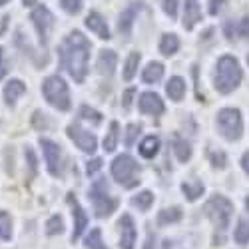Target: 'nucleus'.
I'll return each instance as SVG.
<instances>
[{"instance_id": "4be33fe9", "label": "nucleus", "mask_w": 249, "mask_h": 249, "mask_svg": "<svg viewBox=\"0 0 249 249\" xmlns=\"http://www.w3.org/2000/svg\"><path fill=\"white\" fill-rule=\"evenodd\" d=\"M179 50V38L176 34H163L160 40V52L163 56H174Z\"/></svg>"}, {"instance_id": "a211bd4d", "label": "nucleus", "mask_w": 249, "mask_h": 249, "mask_svg": "<svg viewBox=\"0 0 249 249\" xmlns=\"http://www.w3.org/2000/svg\"><path fill=\"white\" fill-rule=\"evenodd\" d=\"M24 92H26V84L22 80H10L8 84L4 86V102L8 104V106H14L16 100Z\"/></svg>"}, {"instance_id": "7c9ffc66", "label": "nucleus", "mask_w": 249, "mask_h": 249, "mask_svg": "<svg viewBox=\"0 0 249 249\" xmlns=\"http://www.w3.org/2000/svg\"><path fill=\"white\" fill-rule=\"evenodd\" d=\"M84 245H86V249H108L106 243L102 241V231L98 230V227H96V230H92V231L86 235Z\"/></svg>"}, {"instance_id": "c03bdc74", "label": "nucleus", "mask_w": 249, "mask_h": 249, "mask_svg": "<svg viewBox=\"0 0 249 249\" xmlns=\"http://www.w3.org/2000/svg\"><path fill=\"white\" fill-rule=\"evenodd\" d=\"M241 168L245 170V174H249V152H245L241 158Z\"/></svg>"}, {"instance_id": "423d86ee", "label": "nucleus", "mask_w": 249, "mask_h": 249, "mask_svg": "<svg viewBox=\"0 0 249 249\" xmlns=\"http://www.w3.org/2000/svg\"><path fill=\"white\" fill-rule=\"evenodd\" d=\"M205 213L210 215V219L219 231H225L230 227V221L233 215V203L223 196H213L205 205Z\"/></svg>"}, {"instance_id": "2eb2a0df", "label": "nucleus", "mask_w": 249, "mask_h": 249, "mask_svg": "<svg viewBox=\"0 0 249 249\" xmlns=\"http://www.w3.org/2000/svg\"><path fill=\"white\" fill-rule=\"evenodd\" d=\"M201 20V8L197 0H185L183 4V28L185 30H192L197 22Z\"/></svg>"}, {"instance_id": "cd10ccee", "label": "nucleus", "mask_w": 249, "mask_h": 249, "mask_svg": "<svg viewBox=\"0 0 249 249\" xmlns=\"http://www.w3.org/2000/svg\"><path fill=\"white\" fill-rule=\"evenodd\" d=\"M140 60H142V56H140L138 52H132V54L128 56L126 66H124V80H132V78L136 76L138 66H140Z\"/></svg>"}, {"instance_id": "49530a36", "label": "nucleus", "mask_w": 249, "mask_h": 249, "mask_svg": "<svg viewBox=\"0 0 249 249\" xmlns=\"http://www.w3.org/2000/svg\"><path fill=\"white\" fill-rule=\"evenodd\" d=\"M22 2H24V6H34L36 0H22Z\"/></svg>"}, {"instance_id": "09e8293b", "label": "nucleus", "mask_w": 249, "mask_h": 249, "mask_svg": "<svg viewBox=\"0 0 249 249\" xmlns=\"http://www.w3.org/2000/svg\"><path fill=\"white\" fill-rule=\"evenodd\" d=\"M247 64H249V56H247Z\"/></svg>"}, {"instance_id": "6ab92c4d", "label": "nucleus", "mask_w": 249, "mask_h": 249, "mask_svg": "<svg viewBox=\"0 0 249 249\" xmlns=\"http://www.w3.org/2000/svg\"><path fill=\"white\" fill-rule=\"evenodd\" d=\"M165 92H168L170 100L174 102H181V98L185 96V80L179 78V76H174L168 80V84H165Z\"/></svg>"}, {"instance_id": "1a4fd4ad", "label": "nucleus", "mask_w": 249, "mask_h": 249, "mask_svg": "<svg viewBox=\"0 0 249 249\" xmlns=\"http://www.w3.org/2000/svg\"><path fill=\"white\" fill-rule=\"evenodd\" d=\"M68 138L76 143L82 152H86V154H94L96 148H98L96 136L92 132L84 130L82 126H78V124H70V126H68Z\"/></svg>"}, {"instance_id": "f8f14e48", "label": "nucleus", "mask_w": 249, "mask_h": 249, "mask_svg": "<svg viewBox=\"0 0 249 249\" xmlns=\"http://www.w3.org/2000/svg\"><path fill=\"white\" fill-rule=\"evenodd\" d=\"M40 146H42V152H44L48 172L52 176H58L60 174V146L48 138H40Z\"/></svg>"}, {"instance_id": "393cba45", "label": "nucleus", "mask_w": 249, "mask_h": 249, "mask_svg": "<svg viewBox=\"0 0 249 249\" xmlns=\"http://www.w3.org/2000/svg\"><path fill=\"white\" fill-rule=\"evenodd\" d=\"M183 217V212L179 207H170V210H161L158 215V223L160 225H168V223H176Z\"/></svg>"}, {"instance_id": "20e7f679", "label": "nucleus", "mask_w": 249, "mask_h": 249, "mask_svg": "<svg viewBox=\"0 0 249 249\" xmlns=\"http://www.w3.org/2000/svg\"><path fill=\"white\" fill-rule=\"evenodd\" d=\"M217 130L219 134L230 140L237 142L243 136V118L237 108H223L217 112Z\"/></svg>"}, {"instance_id": "f3484780", "label": "nucleus", "mask_w": 249, "mask_h": 249, "mask_svg": "<svg viewBox=\"0 0 249 249\" xmlns=\"http://www.w3.org/2000/svg\"><path fill=\"white\" fill-rule=\"evenodd\" d=\"M116 66H118V56L114 50H102L100 56H98V72L102 76H112L116 72Z\"/></svg>"}, {"instance_id": "412c9836", "label": "nucleus", "mask_w": 249, "mask_h": 249, "mask_svg": "<svg viewBox=\"0 0 249 249\" xmlns=\"http://www.w3.org/2000/svg\"><path fill=\"white\" fill-rule=\"evenodd\" d=\"M161 78H163V66L160 62H150L142 72V80L146 82V84H156V82H160Z\"/></svg>"}, {"instance_id": "9d476101", "label": "nucleus", "mask_w": 249, "mask_h": 249, "mask_svg": "<svg viewBox=\"0 0 249 249\" xmlns=\"http://www.w3.org/2000/svg\"><path fill=\"white\" fill-rule=\"evenodd\" d=\"M118 225H120V247L122 249H134L136 239H138V230H136V223H134L132 215L124 213L120 217Z\"/></svg>"}, {"instance_id": "2f4dec72", "label": "nucleus", "mask_w": 249, "mask_h": 249, "mask_svg": "<svg viewBox=\"0 0 249 249\" xmlns=\"http://www.w3.org/2000/svg\"><path fill=\"white\" fill-rule=\"evenodd\" d=\"M64 231V219L60 215H52L48 221H46V233L48 235H58Z\"/></svg>"}, {"instance_id": "4c0bfd02", "label": "nucleus", "mask_w": 249, "mask_h": 249, "mask_svg": "<svg viewBox=\"0 0 249 249\" xmlns=\"http://www.w3.org/2000/svg\"><path fill=\"white\" fill-rule=\"evenodd\" d=\"M134 96H136V88H128L126 92H124V96H122V106L124 108H130L132 106V102H134Z\"/></svg>"}, {"instance_id": "37998d69", "label": "nucleus", "mask_w": 249, "mask_h": 249, "mask_svg": "<svg viewBox=\"0 0 249 249\" xmlns=\"http://www.w3.org/2000/svg\"><path fill=\"white\" fill-rule=\"evenodd\" d=\"M24 154H26V158H28V165H30V170H32V174H34V172H36V158H34V152L28 148Z\"/></svg>"}, {"instance_id": "dca6fc26", "label": "nucleus", "mask_w": 249, "mask_h": 249, "mask_svg": "<svg viewBox=\"0 0 249 249\" xmlns=\"http://www.w3.org/2000/svg\"><path fill=\"white\" fill-rule=\"evenodd\" d=\"M140 8H142V6H140L138 2H134V4H130L126 10H122L120 22H118V30H120L124 36H130V34H132V26H134V20H136Z\"/></svg>"}, {"instance_id": "c9c22d12", "label": "nucleus", "mask_w": 249, "mask_h": 249, "mask_svg": "<svg viewBox=\"0 0 249 249\" xmlns=\"http://www.w3.org/2000/svg\"><path fill=\"white\" fill-rule=\"evenodd\" d=\"M178 4H179V0H163V12L170 18H176L178 16Z\"/></svg>"}, {"instance_id": "6e6552de", "label": "nucleus", "mask_w": 249, "mask_h": 249, "mask_svg": "<svg viewBox=\"0 0 249 249\" xmlns=\"http://www.w3.org/2000/svg\"><path fill=\"white\" fill-rule=\"evenodd\" d=\"M30 20H32V24H34V28H36V32H38L40 42L46 46V44H48L50 30H52V26H54V16H52V12H50L46 6L40 4V6H36V8L32 10Z\"/></svg>"}, {"instance_id": "a878e982", "label": "nucleus", "mask_w": 249, "mask_h": 249, "mask_svg": "<svg viewBox=\"0 0 249 249\" xmlns=\"http://www.w3.org/2000/svg\"><path fill=\"white\" fill-rule=\"evenodd\" d=\"M118 136H120V124L118 122H112L108 136L104 138V150H106V152H114L116 146H118Z\"/></svg>"}, {"instance_id": "a19ab883", "label": "nucleus", "mask_w": 249, "mask_h": 249, "mask_svg": "<svg viewBox=\"0 0 249 249\" xmlns=\"http://www.w3.org/2000/svg\"><path fill=\"white\" fill-rule=\"evenodd\" d=\"M223 4H225V0H210V14L212 16L219 14L221 8H223Z\"/></svg>"}, {"instance_id": "b1692460", "label": "nucleus", "mask_w": 249, "mask_h": 249, "mask_svg": "<svg viewBox=\"0 0 249 249\" xmlns=\"http://www.w3.org/2000/svg\"><path fill=\"white\" fill-rule=\"evenodd\" d=\"M174 152H176V158L179 161H188L192 158V146H190V142H185L183 138L176 136L174 138Z\"/></svg>"}, {"instance_id": "e433bc0d", "label": "nucleus", "mask_w": 249, "mask_h": 249, "mask_svg": "<svg viewBox=\"0 0 249 249\" xmlns=\"http://www.w3.org/2000/svg\"><path fill=\"white\" fill-rule=\"evenodd\" d=\"M235 30H237V36L239 38H249V16H245V18L239 20Z\"/></svg>"}, {"instance_id": "f03ea898", "label": "nucleus", "mask_w": 249, "mask_h": 249, "mask_svg": "<svg viewBox=\"0 0 249 249\" xmlns=\"http://www.w3.org/2000/svg\"><path fill=\"white\" fill-rule=\"evenodd\" d=\"M241 78H243V72H241V66L237 58L225 54L217 60L215 64V78H213V86L219 94H231L239 84H241Z\"/></svg>"}, {"instance_id": "ea45409f", "label": "nucleus", "mask_w": 249, "mask_h": 249, "mask_svg": "<svg viewBox=\"0 0 249 249\" xmlns=\"http://www.w3.org/2000/svg\"><path fill=\"white\" fill-rule=\"evenodd\" d=\"M98 170H102V160H100V158H94L92 161L86 163V174H88V176H94Z\"/></svg>"}, {"instance_id": "aec40b11", "label": "nucleus", "mask_w": 249, "mask_h": 249, "mask_svg": "<svg viewBox=\"0 0 249 249\" xmlns=\"http://www.w3.org/2000/svg\"><path fill=\"white\" fill-rule=\"evenodd\" d=\"M138 150H140V156H142V158H146V160L156 158L158 152H160V138H158V136H148V138H143Z\"/></svg>"}, {"instance_id": "c756f323", "label": "nucleus", "mask_w": 249, "mask_h": 249, "mask_svg": "<svg viewBox=\"0 0 249 249\" xmlns=\"http://www.w3.org/2000/svg\"><path fill=\"white\" fill-rule=\"evenodd\" d=\"M12 237V217L6 212H0V241H10Z\"/></svg>"}, {"instance_id": "de8ad7c7", "label": "nucleus", "mask_w": 249, "mask_h": 249, "mask_svg": "<svg viewBox=\"0 0 249 249\" xmlns=\"http://www.w3.org/2000/svg\"><path fill=\"white\" fill-rule=\"evenodd\" d=\"M10 0H0V6H4V4H8Z\"/></svg>"}, {"instance_id": "4468645a", "label": "nucleus", "mask_w": 249, "mask_h": 249, "mask_svg": "<svg viewBox=\"0 0 249 249\" xmlns=\"http://www.w3.org/2000/svg\"><path fill=\"white\" fill-rule=\"evenodd\" d=\"M86 28L90 32H94L98 38L102 40H110V28H108V22H106V18H104L100 12H90L86 16Z\"/></svg>"}, {"instance_id": "473e14b6", "label": "nucleus", "mask_w": 249, "mask_h": 249, "mask_svg": "<svg viewBox=\"0 0 249 249\" xmlns=\"http://www.w3.org/2000/svg\"><path fill=\"white\" fill-rule=\"evenodd\" d=\"M80 118L82 120H88V122H92V124H102V114L100 112H96L94 108H90V106H82L80 108Z\"/></svg>"}, {"instance_id": "0eeeda50", "label": "nucleus", "mask_w": 249, "mask_h": 249, "mask_svg": "<svg viewBox=\"0 0 249 249\" xmlns=\"http://www.w3.org/2000/svg\"><path fill=\"white\" fill-rule=\"evenodd\" d=\"M90 199L94 203V212L98 217H108L116 207H118V199H114L110 196V190H108V183L104 179H98L92 183L90 188Z\"/></svg>"}, {"instance_id": "ddd939ff", "label": "nucleus", "mask_w": 249, "mask_h": 249, "mask_svg": "<svg viewBox=\"0 0 249 249\" xmlns=\"http://www.w3.org/2000/svg\"><path fill=\"white\" fill-rule=\"evenodd\" d=\"M138 108L142 114H148V116H160L165 110L163 100L154 92H143L138 100Z\"/></svg>"}, {"instance_id": "39448f33", "label": "nucleus", "mask_w": 249, "mask_h": 249, "mask_svg": "<svg viewBox=\"0 0 249 249\" xmlns=\"http://www.w3.org/2000/svg\"><path fill=\"white\" fill-rule=\"evenodd\" d=\"M138 172H140V168H138L136 160L128 154H122L112 161V178L120 185H124V188H134V185L140 181Z\"/></svg>"}, {"instance_id": "9b49d317", "label": "nucleus", "mask_w": 249, "mask_h": 249, "mask_svg": "<svg viewBox=\"0 0 249 249\" xmlns=\"http://www.w3.org/2000/svg\"><path fill=\"white\" fill-rule=\"evenodd\" d=\"M68 203L72 207V215H74V231H72V241H78L84 233V230L88 227V215L84 212V207L78 203V199L74 197V194L68 196Z\"/></svg>"}, {"instance_id": "bb28decb", "label": "nucleus", "mask_w": 249, "mask_h": 249, "mask_svg": "<svg viewBox=\"0 0 249 249\" xmlns=\"http://www.w3.org/2000/svg\"><path fill=\"white\" fill-rule=\"evenodd\" d=\"M233 239L239 245H247L249 243V221L245 217H241L237 221V227H235V231H233Z\"/></svg>"}, {"instance_id": "7ed1b4c3", "label": "nucleus", "mask_w": 249, "mask_h": 249, "mask_svg": "<svg viewBox=\"0 0 249 249\" xmlns=\"http://www.w3.org/2000/svg\"><path fill=\"white\" fill-rule=\"evenodd\" d=\"M42 96L50 106H54L60 112H68L72 102H70V90L68 84L60 76H48L42 82Z\"/></svg>"}, {"instance_id": "5701e85b", "label": "nucleus", "mask_w": 249, "mask_h": 249, "mask_svg": "<svg viewBox=\"0 0 249 249\" xmlns=\"http://www.w3.org/2000/svg\"><path fill=\"white\" fill-rule=\"evenodd\" d=\"M181 192L185 194V197H188L190 201H196L197 197L203 196L205 188H203V183L197 181V179H190V181H183L181 183Z\"/></svg>"}, {"instance_id": "72a5a7b5", "label": "nucleus", "mask_w": 249, "mask_h": 249, "mask_svg": "<svg viewBox=\"0 0 249 249\" xmlns=\"http://www.w3.org/2000/svg\"><path fill=\"white\" fill-rule=\"evenodd\" d=\"M142 132V126L140 124H130V126L126 128V146L132 148L134 146V142H136V136Z\"/></svg>"}, {"instance_id": "f704fd0d", "label": "nucleus", "mask_w": 249, "mask_h": 249, "mask_svg": "<svg viewBox=\"0 0 249 249\" xmlns=\"http://www.w3.org/2000/svg\"><path fill=\"white\" fill-rule=\"evenodd\" d=\"M60 6L68 14H78L82 10V0H60Z\"/></svg>"}, {"instance_id": "c85d7f7f", "label": "nucleus", "mask_w": 249, "mask_h": 249, "mask_svg": "<svg viewBox=\"0 0 249 249\" xmlns=\"http://www.w3.org/2000/svg\"><path fill=\"white\" fill-rule=\"evenodd\" d=\"M152 203H154V194L152 192H140L138 196L132 197V205H136L140 212H148Z\"/></svg>"}, {"instance_id": "79ce46f5", "label": "nucleus", "mask_w": 249, "mask_h": 249, "mask_svg": "<svg viewBox=\"0 0 249 249\" xmlns=\"http://www.w3.org/2000/svg\"><path fill=\"white\" fill-rule=\"evenodd\" d=\"M8 72L6 68V58H4V48L0 46V78H4V74Z\"/></svg>"}, {"instance_id": "a18cd8bd", "label": "nucleus", "mask_w": 249, "mask_h": 249, "mask_svg": "<svg viewBox=\"0 0 249 249\" xmlns=\"http://www.w3.org/2000/svg\"><path fill=\"white\" fill-rule=\"evenodd\" d=\"M154 241H156V239H154V235L150 233V235H148V243H146V247H143V249H152V247H154Z\"/></svg>"}, {"instance_id": "f257e3e1", "label": "nucleus", "mask_w": 249, "mask_h": 249, "mask_svg": "<svg viewBox=\"0 0 249 249\" xmlns=\"http://www.w3.org/2000/svg\"><path fill=\"white\" fill-rule=\"evenodd\" d=\"M90 48V40L78 30L70 32L60 46V64L78 84L86 80Z\"/></svg>"}, {"instance_id": "58836bf2", "label": "nucleus", "mask_w": 249, "mask_h": 249, "mask_svg": "<svg viewBox=\"0 0 249 249\" xmlns=\"http://www.w3.org/2000/svg\"><path fill=\"white\" fill-rule=\"evenodd\" d=\"M212 163L215 165V168L223 170V168H225V163H227L225 154H223V152H213V154H212Z\"/></svg>"}]
</instances>
